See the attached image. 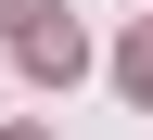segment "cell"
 <instances>
[{"mask_svg":"<svg viewBox=\"0 0 153 140\" xmlns=\"http://www.w3.org/2000/svg\"><path fill=\"white\" fill-rule=\"evenodd\" d=\"M76 64H89V38H76V26H38V38H26V76H38V89H64Z\"/></svg>","mask_w":153,"mask_h":140,"instance_id":"1","label":"cell"},{"mask_svg":"<svg viewBox=\"0 0 153 140\" xmlns=\"http://www.w3.org/2000/svg\"><path fill=\"white\" fill-rule=\"evenodd\" d=\"M115 89H128V102H153V26L128 38V51H115Z\"/></svg>","mask_w":153,"mask_h":140,"instance_id":"2","label":"cell"},{"mask_svg":"<svg viewBox=\"0 0 153 140\" xmlns=\"http://www.w3.org/2000/svg\"><path fill=\"white\" fill-rule=\"evenodd\" d=\"M51 13H64V0H0V38H13V51H26V38L51 26Z\"/></svg>","mask_w":153,"mask_h":140,"instance_id":"3","label":"cell"},{"mask_svg":"<svg viewBox=\"0 0 153 140\" xmlns=\"http://www.w3.org/2000/svg\"><path fill=\"white\" fill-rule=\"evenodd\" d=\"M13 140H38V127H13Z\"/></svg>","mask_w":153,"mask_h":140,"instance_id":"4","label":"cell"}]
</instances>
